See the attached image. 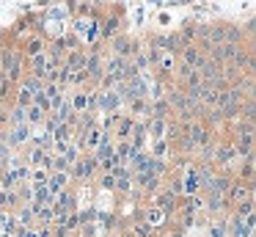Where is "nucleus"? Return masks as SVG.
I'll list each match as a JSON object with an SVG mask.
<instances>
[{
	"mask_svg": "<svg viewBox=\"0 0 256 237\" xmlns=\"http://www.w3.org/2000/svg\"><path fill=\"white\" fill-rule=\"evenodd\" d=\"M184 58H188V64H201V55L196 53L193 47H188V53H184Z\"/></svg>",
	"mask_w": 256,
	"mask_h": 237,
	"instance_id": "f257e3e1",
	"label": "nucleus"
}]
</instances>
